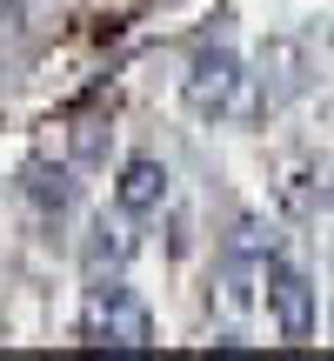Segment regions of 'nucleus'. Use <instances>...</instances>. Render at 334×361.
Masks as SVG:
<instances>
[{
	"label": "nucleus",
	"mask_w": 334,
	"mask_h": 361,
	"mask_svg": "<svg viewBox=\"0 0 334 361\" xmlns=\"http://www.w3.org/2000/svg\"><path fill=\"white\" fill-rule=\"evenodd\" d=\"M274 194H281V207H287V214H314V207L328 201V188H321V154L287 161L281 180H274Z\"/></svg>",
	"instance_id": "423d86ee"
},
{
	"label": "nucleus",
	"mask_w": 334,
	"mask_h": 361,
	"mask_svg": "<svg viewBox=\"0 0 334 361\" xmlns=\"http://www.w3.org/2000/svg\"><path fill=\"white\" fill-rule=\"evenodd\" d=\"M180 101H187L201 121H228V128H254V121L274 114L261 74L241 61V54H228V47H201L187 61V74H180Z\"/></svg>",
	"instance_id": "f257e3e1"
},
{
	"label": "nucleus",
	"mask_w": 334,
	"mask_h": 361,
	"mask_svg": "<svg viewBox=\"0 0 334 361\" xmlns=\"http://www.w3.org/2000/svg\"><path fill=\"white\" fill-rule=\"evenodd\" d=\"M254 74H261V87H268V101L281 107V101H295V94L308 87V54H301L295 40H268Z\"/></svg>",
	"instance_id": "39448f33"
},
{
	"label": "nucleus",
	"mask_w": 334,
	"mask_h": 361,
	"mask_svg": "<svg viewBox=\"0 0 334 361\" xmlns=\"http://www.w3.org/2000/svg\"><path fill=\"white\" fill-rule=\"evenodd\" d=\"M261 301H268V322L281 341H314V322H321V301H314V281L295 268V261H268L261 274Z\"/></svg>",
	"instance_id": "7ed1b4c3"
},
{
	"label": "nucleus",
	"mask_w": 334,
	"mask_h": 361,
	"mask_svg": "<svg viewBox=\"0 0 334 361\" xmlns=\"http://www.w3.org/2000/svg\"><path fill=\"white\" fill-rule=\"evenodd\" d=\"M114 207H120V214H134V221L167 207V168H161L154 154H128V161H120V174H114Z\"/></svg>",
	"instance_id": "20e7f679"
},
{
	"label": "nucleus",
	"mask_w": 334,
	"mask_h": 361,
	"mask_svg": "<svg viewBox=\"0 0 334 361\" xmlns=\"http://www.w3.org/2000/svg\"><path fill=\"white\" fill-rule=\"evenodd\" d=\"M80 261H87V274H120L134 261V234L120 228V221H101V228L87 234V247H80Z\"/></svg>",
	"instance_id": "0eeeda50"
},
{
	"label": "nucleus",
	"mask_w": 334,
	"mask_h": 361,
	"mask_svg": "<svg viewBox=\"0 0 334 361\" xmlns=\"http://www.w3.org/2000/svg\"><path fill=\"white\" fill-rule=\"evenodd\" d=\"M80 341H87V348H154V308H147L120 274H87Z\"/></svg>",
	"instance_id": "f03ea898"
},
{
	"label": "nucleus",
	"mask_w": 334,
	"mask_h": 361,
	"mask_svg": "<svg viewBox=\"0 0 334 361\" xmlns=\"http://www.w3.org/2000/svg\"><path fill=\"white\" fill-rule=\"evenodd\" d=\"M27 194H34L40 207H54V214H61V207L74 201V180H67V168H54V174H47V168H27Z\"/></svg>",
	"instance_id": "6e6552de"
}]
</instances>
